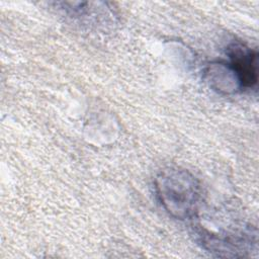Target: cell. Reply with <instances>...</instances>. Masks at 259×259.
Here are the masks:
<instances>
[{
	"instance_id": "cell-3",
	"label": "cell",
	"mask_w": 259,
	"mask_h": 259,
	"mask_svg": "<svg viewBox=\"0 0 259 259\" xmlns=\"http://www.w3.org/2000/svg\"><path fill=\"white\" fill-rule=\"evenodd\" d=\"M202 77L209 88L223 95H233L243 90L241 80L229 62H210L204 68Z\"/></svg>"
},
{
	"instance_id": "cell-1",
	"label": "cell",
	"mask_w": 259,
	"mask_h": 259,
	"mask_svg": "<svg viewBox=\"0 0 259 259\" xmlns=\"http://www.w3.org/2000/svg\"><path fill=\"white\" fill-rule=\"evenodd\" d=\"M156 196L162 207L174 219L184 221L197 215L201 187L197 178L180 167H166L154 181Z\"/></svg>"
},
{
	"instance_id": "cell-2",
	"label": "cell",
	"mask_w": 259,
	"mask_h": 259,
	"mask_svg": "<svg viewBox=\"0 0 259 259\" xmlns=\"http://www.w3.org/2000/svg\"><path fill=\"white\" fill-rule=\"evenodd\" d=\"M227 54L230 59L229 63L241 80L243 89L255 87L258 81L257 52L244 44L232 42L227 49Z\"/></svg>"
}]
</instances>
